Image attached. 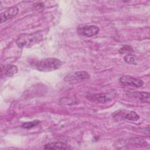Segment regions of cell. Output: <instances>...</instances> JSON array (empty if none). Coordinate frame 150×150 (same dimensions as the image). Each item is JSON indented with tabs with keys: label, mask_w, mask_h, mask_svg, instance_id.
I'll use <instances>...</instances> for the list:
<instances>
[{
	"label": "cell",
	"mask_w": 150,
	"mask_h": 150,
	"mask_svg": "<svg viewBox=\"0 0 150 150\" xmlns=\"http://www.w3.org/2000/svg\"><path fill=\"white\" fill-rule=\"evenodd\" d=\"M63 63L59 59L49 57L34 62L31 66L35 69L43 72H49L60 69Z\"/></svg>",
	"instance_id": "cell-1"
},
{
	"label": "cell",
	"mask_w": 150,
	"mask_h": 150,
	"mask_svg": "<svg viewBox=\"0 0 150 150\" xmlns=\"http://www.w3.org/2000/svg\"><path fill=\"white\" fill-rule=\"evenodd\" d=\"M42 39V35L39 32L32 33H24L21 35L16 40V43L19 47H30L40 42Z\"/></svg>",
	"instance_id": "cell-2"
},
{
	"label": "cell",
	"mask_w": 150,
	"mask_h": 150,
	"mask_svg": "<svg viewBox=\"0 0 150 150\" xmlns=\"http://www.w3.org/2000/svg\"><path fill=\"white\" fill-rule=\"evenodd\" d=\"M113 118L117 121L128 120L129 121H138L139 116L137 112L133 111H128L126 110H117L112 114Z\"/></svg>",
	"instance_id": "cell-3"
},
{
	"label": "cell",
	"mask_w": 150,
	"mask_h": 150,
	"mask_svg": "<svg viewBox=\"0 0 150 150\" xmlns=\"http://www.w3.org/2000/svg\"><path fill=\"white\" fill-rule=\"evenodd\" d=\"M99 31V28L95 25H85L79 26L77 29V33L79 36L87 38H90L98 34Z\"/></svg>",
	"instance_id": "cell-4"
},
{
	"label": "cell",
	"mask_w": 150,
	"mask_h": 150,
	"mask_svg": "<svg viewBox=\"0 0 150 150\" xmlns=\"http://www.w3.org/2000/svg\"><path fill=\"white\" fill-rule=\"evenodd\" d=\"M115 96V93L110 92L108 93H101L90 94L87 97V98L93 102L100 103H106L111 101Z\"/></svg>",
	"instance_id": "cell-5"
},
{
	"label": "cell",
	"mask_w": 150,
	"mask_h": 150,
	"mask_svg": "<svg viewBox=\"0 0 150 150\" xmlns=\"http://www.w3.org/2000/svg\"><path fill=\"white\" fill-rule=\"evenodd\" d=\"M120 82L124 86H132L135 87H141L144 84V82L141 79L129 76L121 77L120 78Z\"/></svg>",
	"instance_id": "cell-6"
},
{
	"label": "cell",
	"mask_w": 150,
	"mask_h": 150,
	"mask_svg": "<svg viewBox=\"0 0 150 150\" xmlns=\"http://www.w3.org/2000/svg\"><path fill=\"white\" fill-rule=\"evenodd\" d=\"M90 74L84 71H76L73 74L65 76L64 80L68 82H74L84 80H87L90 78Z\"/></svg>",
	"instance_id": "cell-7"
},
{
	"label": "cell",
	"mask_w": 150,
	"mask_h": 150,
	"mask_svg": "<svg viewBox=\"0 0 150 150\" xmlns=\"http://www.w3.org/2000/svg\"><path fill=\"white\" fill-rule=\"evenodd\" d=\"M18 67L13 64H4L1 66V77H11L18 72Z\"/></svg>",
	"instance_id": "cell-8"
},
{
	"label": "cell",
	"mask_w": 150,
	"mask_h": 150,
	"mask_svg": "<svg viewBox=\"0 0 150 150\" xmlns=\"http://www.w3.org/2000/svg\"><path fill=\"white\" fill-rule=\"evenodd\" d=\"M19 12V8L16 6H12L9 8H8L6 10L4 11L1 13L0 15V22L1 23H2L14 16H15Z\"/></svg>",
	"instance_id": "cell-9"
},
{
	"label": "cell",
	"mask_w": 150,
	"mask_h": 150,
	"mask_svg": "<svg viewBox=\"0 0 150 150\" xmlns=\"http://www.w3.org/2000/svg\"><path fill=\"white\" fill-rule=\"evenodd\" d=\"M124 143L127 145H132L135 146H145L148 145V143L145 140L140 138H131L126 139L124 141Z\"/></svg>",
	"instance_id": "cell-10"
},
{
	"label": "cell",
	"mask_w": 150,
	"mask_h": 150,
	"mask_svg": "<svg viewBox=\"0 0 150 150\" xmlns=\"http://www.w3.org/2000/svg\"><path fill=\"white\" fill-rule=\"evenodd\" d=\"M129 96L138 99L142 103H149V93L144 91H135L130 92Z\"/></svg>",
	"instance_id": "cell-11"
},
{
	"label": "cell",
	"mask_w": 150,
	"mask_h": 150,
	"mask_svg": "<svg viewBox=\"0 0 150 150\" xmlns=\"http://www.w3.org/2000/svg\"><path fill=\"white\" fill-rule=\"evenodd\" d=\"M44 149H70L69 145L61 142H53L46 144L44 146Z\"/></svg>",
	"instance_id": "cell-12"
},
{
	"label": "cell",
	"mask_w": 150,
	"mask_h": 150,
	"mask_svg": "<svg viewBox=\"0 0 150 150\" xmlns=\"http://www.w3.org/2000/svg\"><path fill=\"white\" fill-rule=\"evenodd\" d=\"M124 60L125 62H127L128 64H136L138 61V58L136 57V56L134 54H127L125 56H124Z\"/></svg>",
	"instance_id": "cell-13"
},
{
	"label": "cell",
	"mask_w": 150,
	"mask_h": 150,
	"mask_svg": "<svg viewBox=\"0 0 150 150\" xmlns=\"http://www.w3.org/2000/svg\"><path fill=\"white\" fill-rule=\"evenodd\" d=\"M40 123V121L38 120H35L32 121H29V122H23L22 124V127L26 129H29L31 128H33L38 125H39Z\"/></svg>",
	"instance_id": "cell-14"
},
{
	"label": "cell",
	"mask_w": 150,
	"mask_h": 150,
	"mask_svg": "<svg viewBox=\"0 0 150 150\" xmlns=\"http://www.w3.org/2000/svg\"><path fill=\"white\" fill-rule=\"evenodd\" d=\"M133 51V49L131 46H128V45H124L119 50L120 53H130Z\"/></svg>",
	"instance_id": "cell-15"
},
{
	"label": "cell",
	"mask_w": 150,
	"mask_h": 150,
	"mask_svg": "<svg viewBox=\"0 0 150 150\" xmlns=\"http://www.w3.org/2000/svg\"><path fill=\"white\" fill-rule=\"evenodd\" d=\"M35 7L36 9H42L44 7V5L43 3L38 2L36 4H35Z\"/></svg>",
	"instance_id": "cell-16"
}]
</instances>
